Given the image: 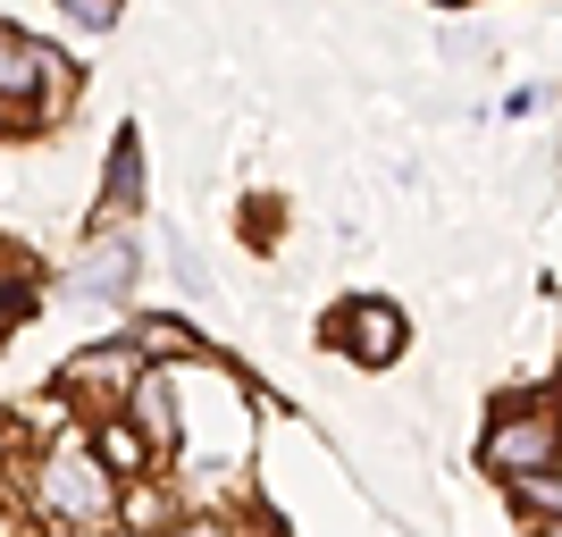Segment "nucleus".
<instances>
[{
	"instance_id": "nucleus-7",
	"label": "nucleus",
	"mask_w": 562,
	"mask_h": 537,
	"mask_svg": "<svg viewBox=\"0 0 562 537\" xmlns=\"http://www.w3.org/2000/svg\"><path fill=\"white\" fill-rule=\"evenodd\" d=\"M59 378H68L76 395H85V387H135L143 378V345H93V353H76Z\"/></svg>"
},
{
	"instance_id": "nucleus-13",
	"label": "nucleus",
	"mask_w": 562,
	"mask_h": 537,
	"mask_svg": "<svg viewBox=\"0 0 562 537\" xmlns=\"http://www.w3.org/2000/svg\"><path fill=\"white\" fill-rule=\"evenodd\" d=\"M538 537H562V521H546V529H538Z\"/></svg>"
},
{
	"instance_id": "nucleus-11",
	"label": "nucleus",
	"mask_w": 562,
	"mask_h": 537,
	"mask_svg": "<svg viewBox=\"0 0 562 537\" xmlns=\"http://www.w3.org/2000/svg\"><path fill=\"white\" fill-rule=\"evenodd\" d=\"M168 537H235V529H218V521H186V529H168Z\"/></svg>"
},
{
	"instance_id": "nucleus-6",
	"label": "nucleus",
	"mask_w": 562,
	"mask_h": 537,
	"mask_svg": "<svg viewBox=\"0 0 562 537\" xmlns=\"http://www.w3.org/2000/svg\"><path fill=\"white\" fill-rule=\"evenodd\" d=\"M143 211V143H135V126L110 143V168H101V219L110 227H126V219Z\"/></svg>"
},
{
	"instance_id": "nucleus-14",
	"label": "nucleus",
	"mask_w": 562,
	"mask_h": 537,
	"mask_svg": "<svg viewBox=\"0 0 562 537\" xmlns=\"http://www.w3.org/2000/svg\"><path fill=\"white\" fill-rule=\"evenodd\" d=\"M437 9H462V0H437Z\"/></svg>"
},
{
	"instance_id": "nucleus-2",
	"label": "nucleus",
	"mask_w": 562,
	"mask_h": 537,
	"mask_svg": "<svg viewBox=\"0 0 562 537\" xmlns=\"http://www.w3.org/2000/svg\"><path fill=\"white\" fill-rule=\"evenodd\" d=\"M554 454H562L554 412H504V421L487 428V445H479V462H487L495 479H529V470H546Z\"/></svg>"
},
{
	"instance_id": "nucleus-3",
	"label": "nucleus",
	"mask_w": 562,
	"mask_h": 537,
	"mask_svg": "<svg viewBox=\"0 0 562 537\" xmlns=\"http://www.w3.org/2000/svg\"><path fill=\"white\" fill-rule=\"evenodd\" d=\"M135 278H143V244H135L126 227H110L93 253L76 260L68 294H85V303H126V294H135Z\"/></svg>"
},
{
	"instance_id": "nucleus-8",
	"label": "nucleus",
	"mask_w": 562,
	"mask_h": 537,
	"mask_svg": "<svg viewBox=\"0 0 562 537\" xmlns=\"http://www.w3.org/2000/svg\"><path fill=\"white\" fill-rule=\"evenodd\" d=\"M126 403H135L143 445H151V454H168V445H177V403H168V378H160V370H143L135 387H126Z\"/></svg>"
},
{
	"instance_id": "nucleus-9",
	"label": "nucleus",
	"mask_w": 562,
	"mask_h": 537,
	"mask_svg": "<svg viewBox=\"0 0 562 537\" xmlns=\"http://www.w3.org/2000/svg\"><path fill=\"white\" fill-rule=\"evenodd\" d=\"M513 495H520V513L562 521V462H546V470H529V479H513Z\"/></svg>"
},
{
	"instance_id": "nucleus-12",
	"label": "nucleus",
	"mask_w": 562,
	"mask_h": 537,
	"mask_svg": "<svg viewBox=\"0 0 562 537\" xmlns=\"http://www.w3.org/2000/svg\"><path fill=\"white\" fill-rule=\"evenodd\" d=\"M0 537H18V521H9V513H0Z\"/></svg>"
},
{
	"instance_id": "nucleus-10",
	"label": "nucleus",
	"mask_w": 562,
	"mask_h": 537,
	"mask_svg": "<svg viewBox=\"0 0 562 537\" xmlns=\"http://www.w3.org/2000/svg\"><path fill=\"white\" fill-rule=\"evenodd\" d=\"M59 9H68L76 25H93V34H101V25H117V0H59Z\"/></svg>"
},
{
	"instance_id": "nucleus-4",
	"label": "nucleus",
	"mask_w": 562,
	"mask_h": 537,
	"mask_svg": "<svg viewBox=\"0 0 562 537\" xmlns=\"http://www.w3.org/2000/svg\"><path fill=\"white\" fill-rule=\"evenodd\" d=\"M68 93V59H50L34 34L0 25V101H50Z\"/></svg>"
},
{
	"instance_id": "nucleus-5",
	"label": "nucleus",
	"mask_w": 562,
	"mask_h": 537,
	"mask_svg": "<svg viewBox=\"0 0 562 537\" xmlns=\"http://www.w3.org/2000/svg\"><path fill=\"white\" fill-rule=\"evenodd\" d=\"M403 336H412V327H403L395 303H345L336 311V345H345L361 370H386V361L403 353Z\"/></svg>"
},
{
	"instance_id": "nucleus-1",
	"label": "nucleus",
	"mask_w": 562,
	"mask_h": 537,
	"mask_svg": "<svg viewBox=\"0 0 562 537\" xmlns=\"http://www.w3.org/2000/svg\"><path fill=\"white\" fill-rule=\"evenodd\" d=\"M43 504H50V521H68V529H101V521L117 513L110 454H93L85 437H59L43 454Z\"/></svg>"
}]
</instances>
